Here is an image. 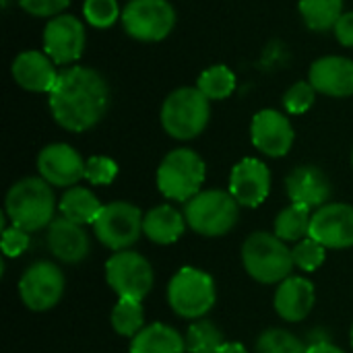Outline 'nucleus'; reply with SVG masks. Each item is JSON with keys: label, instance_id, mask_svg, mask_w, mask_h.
Listing matches in <instances>:
<instances>
[{"label": "nucleus", "instance_id": "1", "mask_svg": "<svg viewBox=\"0 0 353 353\" xmlns=\"http://www.w3.org/2000/svg\"><path fill=\"white\" fill-rule=\"evenodd\" d=\"M110 85L99 70L72 64L60 70L48 105L60 128L68 132H87L103 120L110 110Z\"/></svg>", "mask_w": 353, "mask_h": 353}, {"label": "nucleus", "instance_id": "2", "mask_svg": "<svg viewBox=\"0 0 353 353\" xmlns=\"http://www.w3.org/2000/svg\"><path fill=\"white\" fill-rule=\"evenodd\" d=\"M56 196L52 186L41 176H29L14 182L4 199V215L10 225L21 228L25 232H39L50 228L56 219Z\"/></svg>", "mask_w": 353, "mask_h": 353}, {"label": "nucleus", "instance_id": "3", "mask_svg": "<svg viewBox=\"0 0 353 353\" xmlns=\"http://www.w3.org/2000/svg\"><path fill=\"white\" fill-rule=\"evenodd\" d=\"M211 120V99L194 87L174 89L161 103L159 122L165 134L176 141H192L205 132Z\"/></svg>", "mask_w": 353, "mask_h": 353}, {"label": "nucleus", "instance_id": "4", "mask_svg": "<svg viewBox=\"0 0 353 353\" xmlns=\"http://www.w3.org/2000/svg\"><path fill=\"white\" fill-rule=\"evenodd\" d=\"M242 265L246 273L265 285H279L296 267L294 252L271 232H254L242 244Z\"/></svg>", "mask_w": 353, "mask_h": 353}, {"label": "nucleus", "instance_id": "5", "mask_svg": "<svg viewBox=\"0 0 353 353\" xmlns=\"http://www.w3.org/2000/svg\"><path fill=\"white\" fill-rule=\"evenodd\" d=\"M207 178V165L203 157L188 147L172 149L157 168V188L174 203H188L194 199Z\"/></svg>", "mask_w": 353, "mask_h": 353}, {"label": "nucleus", "instance_id": "6", "mask_svg": "<svg viewBox=\"0 0 353 353\" xmlns=\"http://www.w3.org/2000/svg\"><path fill=\"white\" fill-rule=\"evenodd\" d=\"M186 225L203 238L230 234L240 219V205L230 190H201L184 205Z\"/></svg>", "mask_w": 353, "mask_h": 353}, {"label": "nucleus", "instance_id": "7", "mask_svg": "<svg viewBox=\"0 0 353 353\" xmlns=\"http://www.w3.org/2000/svg\"><path fill=\"white\" fill-rule=\"evenodd\" d=\"M217 300L213 277L196 267H182L168 283V304L180 319H205Z\"/></svg>", "mask_w": 353, "mask_h": 353}, {"label": "nucleus", "instance_id": "8", "mask_svg": "<svg viewBox=\"0 0 353 353\" xmlns=\"http://www.w3.org/2000/svg\"><path fill=\"white\" fill-rule=\"evenodd\" d=\"M176 19V8L170 0H128L122 8L120 23L128 37L153 43L174 31Z\"/></svg>", "mask_w": 353, "mask_h": 353}, {"label": "nucleus", "instance_id": "9", "mask_svg": "<svg viewBox=\"0 0 353 353\" xmlns=\"http://www.w3.org/2000/svg\"><path fill=\"white\" fill-rule=\"evenodd\" d=\"M143 217L145 213L132 203H108L93 223L95 238L114 252L128 250L143 236Z\"/></svg>", "mask_w": 353, "mask_h": 353}, {"label": "nucleus", "instance_id": "10", "mask_svg": "<svg viewBox=\"0 0 353 353\" xmlns=\"http://www.w3.org/2000/svg\"><path fill=\"white\" fill-rule=\"evenodd\" d=\"M105 281L118 298H130L143 302L153 290L151 263L132 250L114 252L105 263Z\"/></svg>", "mask_w": 353, "mask_h": 353}, {"label": "nucleus", "instance_id": "11", "mask_svg": "<svg viewBox=\"0 0 353 353\" xmlns=\"http://www.w3.org/2000/svg\"><path fill=\"white\" fill-rule=\"evenodd\" d=\"M66 277L52 261H37L19 279V296L25 308L33 312L52 310L64 296Z\"/></svg>", "mask_w": 353, "mask_h": 353}, {"label": "nucleus", "instance_id": "12", "mask_svg": "<svg viewBox=\"0 0 353 353\" xmlns=\"http://www.w3.org/2000/svg\"><path fill=\"white\" fill-rule=\"evenodd\" d=\"M43 52L58 64V66H72L81 60L87 43V29L85 23L77 14L62 12L50 19L43 27L41 35Z\"/></svg>", "mask_w": 353, "mask_h": 353}, {"label": "nucleus", "instance_id": "13", "mask_svg": "<svg viewBox=\"0 0 353 353\" xmlns=\"http://www.w3.org/2000/svg\"><path fill=\"white\" fill-rule=\"evenodd\" d=\"M294 126L285 114L273 108H265L254 114L250 122V141L254 149L267 157H285L294 147Z\"/></svg>", "mask_w": 353, "mask_h": 353}, {"label": "nucleus", "instance_id": "14", "mask_svg": "<svg viewBox=\"0 0 353 353\" xmlns=\"http://www.w3.org/2000/svg\"><path fill=\"white\" fill-rule=\"evenodd\" d=\"M85 163L83 155L66 145V143H52L46 145L37 155V172L50 184L58 188H72L85 178Z\"/></svg>", "mask_w": 353, "mask_h": 353}, {"label": "nucleus", "instance_id": "15", "mask_svg": "<svg viewBox=\"0 0 353 353\" xmlns=\"http://www.w3.org/2000/svg\"><path fill=\"white\" fill-rule=\"evenodd\" d=\"M310 238L325 248L343 250L353 246V205L327 203L312 211Z\"/></svg>", "mask_w": 353, "mask_h": 353}, {"label": "nucleus", "instance_id": "16", "mask_svg": "<svg viewBox=\"0 0 353 353\" xmlns=\"http://www.w3.org/2000/svg\"><path fill=\"white\" fill-rule=\"evenodd\" d=\"M230 192L240 207L256 209L271 192V170L263 159L244 157L230 174Z\"/></svg>", "mask_w": 353, "mask_h": 353}, {"label": "nucleus", "instance_id": "17", "mask_svg": "<svg viewBox=\"0 0 353 353\" xmlns=\"http://www.w3.org/2000/svg\"><path fill=\"white\" fill-rule=\"evenodd\" d=\"M12 81L31 93H52L58 81V64L43 50H25L10 64Z\"/></svg>", "mask_w": 353, "mask_h": 353}, {"label": "nucleus", "instance_id": "18", "mask_svg": "<svg viewBox=\"0 0 353 353\" xmlns=\"http://www.w3.org/2000/svg\"><path fill=\"white\" fill-rule=\"evenodd\" d=\"M308 81L316 93L329 97H352L353 95V60L347 56H323L308 68Z\"/></svg>", "mask_w": 353, "mask_h": 353}, {"label": "nucleus", "instance_id": "19", "mask_svg": "<svg viewBox=\"0 0 353 353\" xmlns=\"http://www.w3.org/2000/svg\"><path fill=\"white\" fill-rule=\"evenodd\" d=\"M285 192L292 203L316 211L331 199V180L316 165H300L285 178Z\"/></svg>", "mask_w": 353, "mask_h": 353}, {"label": "nucleus", "instance_id": "20", "mask_svg": "<svg viewBox=\"0 0 353 353\" xmlns=\"http://www.w3.org/2000/svg\"><path fill=\"white\" fill-rule=\"evenodd\" d=\"M314 302H316L314 283L306 277H296V275L281 281L273 298L277 316L288 323L306 321L314 308Z\"/></svg>", "mask_w": 353, "mask_h": 353}, {"label": "nucleus", "instance_id": "21", "mask_svg": "<svg viewBox=\"0 0 353 353\" xmlns=\"http://www.w3.org/2000/svg\"><path fill=\"white\" fill-rule=\"evenodd\" d=\"M48 248L60 263L77 265L87 259L91 250L89 236L83 225L68 221L66 217H56L48 228Z\"/></svg>", "mask_w": 353, "mask_h": 353}, {"label": "nucleus", "instance_id": "22", "mask_svg": "<svg viewBox=\"0 0 353 353\" xmlns=\"http://www.w3.org/2000/svg\"><path fill=\"white\" fill-rule=\"evenodd\" d=\"M186 230V217L174 205H157L143 217V236L153 244L170 246L182 238Z\"/></svg>", "mask_w": 353, "mask_h": 353}, {"label": "nucleus", "instance_id": "23", "mask_svg": "<svg viewBox=\"0 0 353 353\" xmlns=\"http://www.w3.org/2000/svg\"><path fill=\"white\" fill-rule=\"evenodd\" d=\"M103 205L97 199V194L91 188H83L79 184L72 188H66L58 201L60 217H66L68 221H74L79 225H87V223L93 225Z\"/></svg>", "mask_w": 353, "mask_h": 353}, {"label": "nucleus", "instance_id": "24", "mask_svg": "<svg viewBox=\"0 0 353 353\" xmlns=\"http://www.w3.org/2000/svg\"><path fill=\"white\" fill-rule=\"evenodd\" d=\"M130 353H186V341L174 327L151 323L132 339Z\"/></svg>", "mask_w": 353, "mask_h": 353}, {"label": "nucleus", "instance_id": "25", "mask_svg": "<svg viewBox=\"0 0 353 353\" xmlns=\"http://www.w3.org/2000/svg\"><path fill=\"white\" fill-rule=\"evenodd\" d=\"M310 221L312 209L292 203L290 207L281 209L273 223V234L283 240L285 244H298L300 240L310 236Z\"/></svg>", "mask_w": 353, "mask_h": 353}, {"label": "nucleus", "instance_id": "26", "mask_svg": "<svg viewBox=\"0 0 353 353\" xmlns=\"http://www.w3.org/2000/svg\"><path fill=\"white\" fill-rule=\"evenodd\" d=\"M304 25L310 31L325 33L335 29L343 14V0H300L298 2Z\"/></svg>", "mask_w": 353, "mask_h": 353}, {"label": "nucleus", "instance_id": "27", "mask_svg": "<svg viewBox=\"0 0 353 353\" xmlns=\"http://www.w3.org/2000/svg\"><path fill=\"white\" fill-rule=\"evenodd\" d=\"M196 87L211 101L228 99L236 91V72L225 64H213L199 74Z\"/></svg>", "mask_w": 353, "mask_h": 353}, {"label": "nucleus", "instance_id": "28", "mask_svg": "<svg viewBox=\"0 0 353 353\" xmlns=\"http://www.w3.org/2000/svg\"><path fill=\"white\" fill-rule=\"evenodd\" d=\"M112 329L120 337L134 339L145 329V310L143 302L130 300V298H118L116 306L112 308Z\"/></svg>", "mask_w": 353, "mask_h": 353}, {"label": "nucleus", "instance_id": "29", "mask_svg": "<svg viewBox=\"0 0 353 353\" xmlns=\"http://www.w3.org/2000/svg\"><path fill=\"white\" fill-rule=\"evenodd\" d=\"M184 341H186V353H217L225 343L221 329L209 319L192 321V325L184 335Z\"/></svg>", "mask_w": 353, "mask_h": 353}, {"label": "nucleus", "instance_id": "30", "mask_svg": "<svg viewBox=\"0 0 353 353\" xmlns=\"http://www.w3.org/2000/svg\"><path fill=\"white\" fill-rule=\"evenodd\" d=\"M256 353H308V345L285 329H269L259 337Z\"/></svg>", "mask_w": 353, "mask_h": 353}, {"label": "nucleus", "instance_id": "31", "mask_svg": "<svg viewBox=\"0 0 353 353\" xmlns=\"http://www.w3.org/2000/svg\"><path fill=\"white\" fill-rule=\"evenodd\" d=\"M83 19L95 29H110L122 19V10L118 0H85Z\"/></svg>", "mask_w": 353, "mask_h": 353}, {"label": "nucleus", "instance_id": "32", "mask_svg": "<svg viewBox=\"0 0 353 353\" xmlns=\"http://www.w3.org/2000/svg\"><path fill=\"white\" fill-rule=\"evenodd\" d=\"M292 252H294V263H296V267L300 269V271H304V273H314V271H319L321 267H323V263H325V259H327V248L321 244V242H316L314 238H304V240H300L294 248H292Z\"/></svg>", "mask_w": 353, "mask_h": 353}, {"label": "nucleus", "instance_id": "33", "mask_svg": "<svg viewBox=\"0 0 353 353\" xmlns=\"http://www.w3.org/2000/svg\"><path fill=\"white\" fill-rule=\"evenodd\" d=\"M314 99H316V89L310 85V81H298L283 93L281 101L288 114L300 116V114H306L314 105Z\"/></svg>", "mask_w": 353, "mask_h": 353}, {"label": "nucleus", "instance_id": "34", "mask_svg": "<svg viewBox=\"0 0 353 353\" xmlns=\"http://www.w3.org/2000/svg\"><path fill=\"white\" fill-rule=\"evenodd\" d=\"M118 176V163L108 155H93L85 163V180L93 186H108Z\"/></svg>", "mask_w": 353, "mask_h": 353}, {"label": "nucleus", "instance_id": "35", "mask_svg": "<svg viewBox=\"0 0 353 353\" xmlns=\"http://www.w3.org/2000/svg\"><path fill=\"white\" fill-rule=\"evenodd\" d=\"M31 244L29 232L21 230V228H2V238H0V250L4 259H17L23 252H27Z\"/></svg>", "mask_w": 353, "mask_h": 353}, {"label": "nucleus", "instance_id": "36", "mask_svg": "<svg viewBox=\"0 0 353 353\" xmlns=\"http://www.w3.org/2000/svg\"><path fill=\"white\" fill-rule=\"evenodd\" d=\"M19 6L35 19H54L62 14L72 0H17Z\"/></svg>", "mask_w": 353, "mask_h": 353}, {"label": "nucleus", "instance_id": "37", "mask_svg": "<svg viewBox=\"0 0 353 353\" xmlns=\"http://www.w3.org/2000/svg\"><path fill=\"white\" fill-rule=\"evenodd\" d=\"M333 31H335V37L341 46L353 48V10L341 14V19L337 21Z\"/></svg>", "mask_w": 353, "mask_h": 353}, {"label": "nucleus", "instance_id": "38", "mask_svg": "<svg viewBox=\"0 0 353 353\" xmlns=\"http://www.w3.org/2000/svg\"><path fill=\"white\" fill-rule=\"evenodd\" d=\"M308 353H345L341 347H337L335 343H331L329 339L325 341H314L308 343Z\"/></svg>", "mask_w": 353, "mask_h": 353}, {"label": "nucleus", "instance_id": "39", "mask_svg": "<svg viewBox=\"0 0 353 353\" xmlns=\"http://www.w3.org/2000/svg\"><path fill=\"white\" fill-rule=\"evenodd\" d=\"M217 353H248L246 352V347L242 345V343H236V341H225L223 345H221V350Z\"/></svg>", "mask_w": 353, "mask_h": 353}, {"label": "nucleus", "instance_id": "40", "mask_svg": "<svg viewBox=\"0 0 353 353\" xmlns=\"http://www.w3.org/2000/svg\"><path fill=\"white\" fill-rule=\"evenodd\" d=\"M8 4H10V0H2V6L4 8H8Z\"/></svg>", "mask_w": 353, "mask_h": 353}, {"label": "nucleus", "instance_id": "41", "mask_svg": "<svg viewBox=\"0 0 353 353\" xmlns=\"http://www.w3.org/2000/svg\"><path fill=\"white\" fill-rule=\"evenodd\" d=\"M350 337H352V345H353V325H352V331H350Z\"/></svg>", "mask_w": 353, "mask_h": 353}, {"label": "nucleus", "instance_id": "42", "mask_svg": "<svg viewBox=\"0 0 353 353\" xmlns=\"http://www.w3.org/2000/svg\"><path fill=\"white\" fill-rule=\"evenodd\" d=\"M352 163H353V151H352Z\"/></svg>", "mask_w": 353, "mask_h": 353}]
</instances>
